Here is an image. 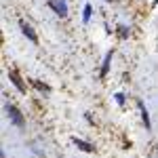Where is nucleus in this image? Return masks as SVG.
Here are the masks:
<instances>
[{"label":"nucleus","mask_w":158,"mask_h":158,"mask_svg":"<svg viewBox=\"0 0 158 158\" xmlns=\"http://www.w3.org/2000/svg\"><path fill=\"white\" fill-rule=\"evenodd\" d=\"M112 57H114V51H110L108 55H106V59H103V65H101V76H106L110 72V63H112Z\"/></svg>","instance_id":"nucleus-5"},{"label":"nucleus","mask_w":158,"mask_h":158,"mask_svg":"<svg viewBox=\"0 0 158 158\" xmlns=\"http://www.w3.org/2000/svg\"><path fill=\"white\" fill-rule=\"evenodd\" d=\"M32 85L36 86L38 91H44V93H49V91H51L49 85H44V82H40V80H32Z\"/></svg>","instance_id":"nucleus-8"},{"label":"nucleus","mask_w":158,"mask_h":158,"mask_svg":"<svg viewBox=\"0 0 158 158\" xmlns=\"http://www.w3.org/2000/svg\"><path fill=\"white\" fill-rule=\"evenodd\" d=\"M9 78H11L13 85L17 86V91H19V93H25V85H23V80H21V76H19L17 70H11V72H9Z\"/></svg>","instance_id":"nucleus-3"},{"label":"nucleus","mask_w":158,"mask_h":158,"mask_svg":"<svg viewBox=\"0 0 158 158\" xmlns=\"http://www.w3.org/2000/svg\"><path fill=\"white\" fill-rule=\"evenodd\" d=\"M108 2H112V0H108Z\"/></svg>","instance_id":"nucleus-12"},{"label":"nucleus","mask_w":158,"mask_h":158,"mask_svg":"<svg viewBox=\"0 0 158 158\" xmlns=\"http://www.w3.org/2000/svg\"><path fill=\"white\" fill-rule=\"evenodd\" d=\"M91 13H93L91 4H86V6H85V13H82V21H85V23H89V19H91Z\"/></svg>","instance_id":"nucleus-9"},{"label":"nucleus","mask_w":158,"mask_h":158,"mask_svg":"<svg viewBox=\"0 0 158 158\" xmlns=\"http://www.w3.org/2000/svg\"><path fill=\"white\" fill-rule=\"evenodd\" d=\"M74 143H76V146L80 148L82 152H86V154H93V152H95V148L91 146V143H86V141H80V139H74Z\"/></svg>","instance_id":"nucleus-6"},{"label":"nucleus","mask_w":158,"mask_h":158,"mask_svg":"<svg viewBox=\"0 0 158 158\" xmlns=\"http://www.w3.org/2000/svg\"><path fill=\"white\" fill-rule=\"evenodd\" d=\"M19 27H21V32H23V36H25V38H30L32 42H38V36L34 34V30H32L30 25L25 23V21H21V23H19Z\"/></svg>","instance_id":"nucleus-4"},{"label":"nucleus","mask_w":158,"mask_h":158,"mask_svg":"<svg viewBox=\"0 0 158 158\" xmlns=\"http://www.w3.org/2000/svg\"><path fill=\"white\" fill-rule=\"evenodd\" d=\"M137 106H139V110H141V116H143V124H146L148 129H150V116H148V110H146V106H143V101H141V99H137Z\"/></svg>","instance_id":"nucleus-7"},{"label":"nucleus","mask_w":158,"mask_h":158,"mask_svg":"<svg viewBox=\"0 0 158 158\" xmlns=\"http://www.w3.org/2000/svg\"><path fill=\"white\" fill-rule=\"evenodd\" d=\"M6 112H9V116H11V120H13V124H17L19 129H23L25 127V120H23V114L19 112V110L15 108V106H6Z\"/></svg>","instance_id":"nucleus-1"},{"label":"nucleus","mask_w":158,"mask_h":158,"mask_svg":"<svg viewBox=\"0 0 158 158\" xmlns=\"http://www.w3.org/2000/svg\"><path fill=\"white\" fill-rule=\"evenodd\" d=\"M116 101H118V106H124V95L122 93H116Z\"/></svg>","instance_id":"nucleus-11"},{"label":"nucleus","mask_w":158,"mask_h":158,"mask_svg":"<svg viewBox=\"0 0 158 158\" xmlns=\"http://www.w3.org/2000/svg\"><path fill=\"white\" fill-rule=\"evenodd\" d=\"M118 32H120V36H122V38H127V36H129V30H127L124 25H120V27H118Z\"/></svg>","instance_id":"nucleus-10"},{"label":"nucleus","mask_w":158,"mask_h":158,"mask_svg":"<svg viewBox=\"0 0 158 158\" xmlns=\"http://www.w3.org/2000/svg\"><path fill=\"white\" fill-rule=\"evenodd\" d=\"M49 6L57 13L59 17H68V6H65V0H47Z\"/></svg>","instance_id":"nucleus-2"}]
</instances>
